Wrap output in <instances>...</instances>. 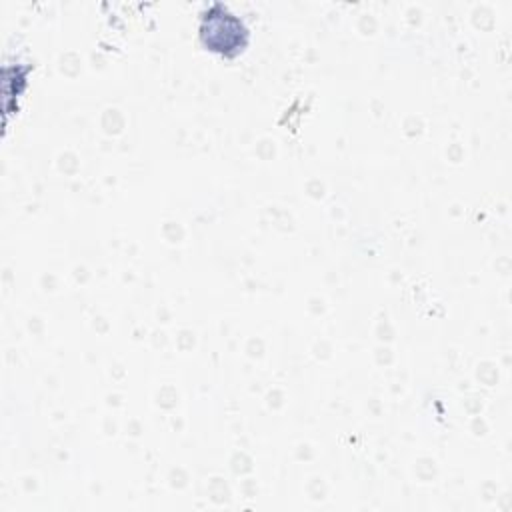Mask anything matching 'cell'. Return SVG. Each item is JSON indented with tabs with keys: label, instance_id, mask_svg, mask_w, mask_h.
Instances as JSON below:
<instances>
[{
	"label": "cell",
	"instance_id": "6da1fadb",
	"mask_svg": "<svg viewBox=\"0 0 512 512\" xmlns=\"http://www.w3.org/2000/svg\"><path fill=\"white\" fill-rule=\"evenodd\" d=\"M200 40L208 50L232 58L248 44V28L226 6L214 4L202 14Z\"/></svg>",
	"mask_w": 512,
	"mask_h": 512
}]
</instances>
